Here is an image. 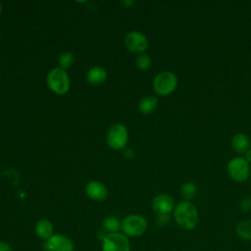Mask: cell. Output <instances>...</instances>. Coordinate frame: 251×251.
Segmentation results:
<instances>
[{"instance_id": "cell-11", "label": "cell", "mask_w": 251, "mask_h": 251, "mask_svg": "<svg viewBox=\"0 0 251 251\" xmlns=\"http://www.w3.org/2000/svg\"><path fill=\"white\" fill-rule=\"evenodd\" d=\"M85 193L90 199L101 202L108 197V188L100 181L91 180L85 186Z\"/></svg>"}, {"instance_id": "cell-1", "label": "cell", "mask_w": 251, "mask_h": 251, "mask_svg": "<svg viewBox=\"0 0 251 251\" xmlns=\"http://www.w3.org/2000/svg\"><path fill=\"white\" fill-rule=\"evenodd\" d=\"M176 225L184 230L194 229L199 222V214L196 206L191 201L182 200L176 204L173 211Z\"/></svg>"}, {"instance_id": "cell-9", "label": "cell", "mask_w": 251, "mask_h": 251, "mask_svg": "<svg viewBox=\"0 0 251 251\" xmlns=\"http://www.w3.org/2000/svg\"><path fill=\"white\" fill-rule=\"evenodd\" d=\"M44 247L47 251H74V242L70 237L56 233L45 240Z\"/></svg>"}, {"instance_id": "cell-13", "label": "cell", "mask_w": 251, "mask_h": 251, "mask_svg": "<svg viewBox=\"0 0 251 251\" xmlns=\"http://www.w3.org/2000/svg\"><path fill=\"white\" fill-rule=\"evenodd\" d=\"M107 78V71L100 66L92 67L86 74V80L91 84H101Z\"/></svg>"}, {"instance_id": "cell-4", "label": "cell", "mask_w": 251, "mask_h": 251, "mask_svg": "<svg viewBox=\"0 0 251 251\" xmlns=\"http://www.w3.org/2000/svg\"><path fill=\"white\" fill-rule=\"evenodd\" d=\"M148 224L144 217L136 214L126 216L122 222V230L126 236L137 237L142 235L147 229Z\"/></svg>"}, {"instance_id": "cell-14", "label": "cell", "mask_w": 251, "mask_h": 251, "mask_svg": "<svg viewBox=\"0 0 251 251\" xmlns=\"http://www.w3.org/2000/svg\"><path fill=\"white\" fill-rule=\"evenodd\" d=\"M35 233L36 235L41 238L47 240L53 235V225L47 219L39 220L35 225Z\"/></svg>"}, {"instance_id": "cell-25", "label": "cell", "mask_w": 251, "mask_h": 251, "mask_svg": "<svg viewBox=\"0 0 251 251\" xmlns=\"http://www.w3.org/2000/svg\"><path fill=\"white\" fill-rule=\"evenodd\" d=\"M244 155H245V157H244L245 160L250 164V163H251V147L245 152Z\"/></svg>"}, {"instance_id": "cell-21", "label": "cell", "mask_w": 251, "mask_h": 251, "mask_svg": "<svg viewBox=\"0 0 251 251\" xmlns=\"http://www.w3.org/2000/svg\"><path fill=\"white\" fill-rule=\"evenodd\" d=\"M239 210L242 213H248L251 211V196H246L241 199L239 203Z\"/></svg>"}, {"instance_id": "cell-19", "label": "cell", "mask_w": 251, "mask_h": 251, "mask_svg": "<svg viewBox=\"0 0 251 251\" xmlns=\"http://www.w3.org/2000/svg\"><path fill=\"white\" fill-rule=\"evenodd\" d=\"M75 62V56L71 52H63L58 57V64L61 69L67 70L73 66Z\"/></svg>"}, {"instance_id": "cell-7", "label": "cell", "mask_w": 251, "mask_h": 251, "mask_svg": "<svg viewBox=\"0 0 251 251\" xmlns=\"http://www.w3.org/2000/svg\"><path fill=\"white\" fill-rule=\"evenodd\" d=\"M102 251H130L129 240L122 232L108 233L102 240Z\"/></svg>"}, {"instance_id": "cell-20", "label": "cell", "mask_w": 251, "mask_h": 251, "mask_svg": "<svg viewBox=\"0 0 251 251\" xmlns=\"http://www.w3.org/2000/svg\"><path fill=\"white\" fill-rule=\"evenodd\" d=\"M151 63H152L151 57L145 52L138 54L135 59V66L141 71L148 70L151 67Z\"/></svg>"}, {"instance_id": "cell-8", "label": "cell", "mask_w": 251, "mask_h": 251, "mask_svg": "<svg viewBox=\"0 0 251 251\" xmlns=\"http://www.w3.org/2000/svg\"><path fill=\"white\" fill-rule=\"evenodd\" d=\"M125 45L127 50L133 53H144L148 47L147 37L140 31L132 30L125 36Z\"/></svg>"}, {"instance_id": "cell-3", "label": "cell", "mask_w": 251, "mask_h": 251, "mask_svg": "<svg viewBox=\"0 0 251 251\" xmlns=\"http://www.w3.org/2000/svg\"><path fill=\"white\" fill-rule=\"evenodd\" d=\"M153 89L156 94L166 96L171 94L177 86V76L170 71H164L155 75Z\"/></svg>"}, {"instance_id": "cell-6", "label": "cell", "mask_w": 251, "mask_h": 251, "mask_svg": "<svg viewBox=\"0 0 251 251\" xmlns=\"http://www.w3.org/2000/svg\"><path fill=\"white\" fill-rule=\"evenodd\" d=\"M128 139L127 129L125 125L114 124L107 133L108 146L113 150H122L126 146Z\"/></svg>"}, {"instance_id": "cell-10", "label": "cell", "mask_w": 251, "mask_h": 251, "mask_svg": "<svg viewBox=\"0 0 251 251\" xmlns=\"http://www.w3.org/2000/svg\"><path fill=\"white\" fill-rule=\"evenodd\" d=\"M175 207V199L170 194H159L152 201V209L157 215H169L174 211Z\"/></svg>"}, {"instance_id": "cell-24", "label": "cell", "mask_w": 251, "mask_h": 251, "mask_svg": "<svg viewBox=\"0 0 251 251\" xmlns=\"http://www.w3.org/2000/svg\"><path fill=\"white\" fill-rule=\"evenodd\" d=\"M124 155H125V157H126V159H130V158L133 157L134 152H133V150H132L131 148H126V149L124 151Z\"/></svg>"}, {"instance_id": "cell-5", "label": "cell", "mask_w": 251, "mask_h": 251, "mask_svg": "<svg viewBox=\"0 0 251 251\" xmlns=\"http://www.w3.org/2000/svg\"><path fill=\"white\" fill-rule=\"evenodd\" d=\"M228 176L235 182H244L250 176V165L243 157H234L226 165Z\"/></svg>"}, {"instance_id": "cell-15", "label": "cell", "mask_w": 251, "mask_h": 251, "mask_svg": "<svg viewBox=\"0 0 251 251\" xmlns=\"http://www.w3.org/2000/svg\"><path fill=\"white\" fill-rule=\"evenodd\" d=\"M158 106V98L155 95H147L140 99L138 103V110L142 114H151Z\"/></svg>"}, {"instance_id": "cell-16", "label": "cell", "mask_w": 251, "mask_h": 251, "mask_svg": "<svg viewBox=\"0 0 251 251\" xmlns=\"http://www.w3.org/2000/svg\"><path fill=\"white\" fill-rule=\"evenodd\" d=\"M235 233L245 241H251V220L245 219L235 226Z\"/></svg>"}, {"instance_id": "cell-2", "label": "cell", "mask_w": 251, "mask_h": 251, "mask_svg": "<svg viewBox=\"0 0 251 251\" xmlns=\"http://www.w3.org/2000/svg\"><path fill=\"white\" fill-rule=\"evenodd\" d=\"M46 82L48 87L56 94L64 95L70 88V77L68 73L60 67L52 69L47 76Z\"/></svg>"}, {"instance_id": "cell-18", "label": "cell", "mask_w": 251, "mask_h": 251, "mask_svg": "<svg viewBox=\"0 0 251 251\" xmlns=\"http://www.w3.org/2000/svg\"><path fill=\"white\" fill-rule=\"evenodd\" d=\"M103 227L109 232V233H114V232H119V229L122 227V223L119 221L118 218L110 216L107 217L104 222H103Z\"/></svg>"}, {"instance_id": "cell-12", "label": "cell", "mask_w": 251, "mask_h": 251, "mask_svg": "<svg viewBox=\"0 0 251 251\" xmlns=\"http://www.w3.org/2000/svg\"><path fill=\"white\" fill-rule=\"evenodd\" d=\"M231 147L236 153L245 154L250 148V138L243 132H237L231 138Z\"/></svg>"}, {"instance_id": "cell-26", "label": "cell", "mask_w": 251, "mask_h": 251, "mask_svg": "<svg viewBox=\"0 0 251 251\" xmlns=\"http://www.w3.org/2000/svg\"><path fill=\"white\" fill-rule=\"evenodd\" d=\"M1 11H2V8H1V4H0V14H1Z\"/></svg>"}, {"instance_id": "cell-22", "label": "cell", "mask_w": 251, "mask_h": 251, "mask_svg": "<svg viewBox=\"0 0 251 251\" xmlns=\"http://www.w3.org/2000/svg\"><path fill=\"white\" fill-rule=\"evenodd\" d=\"M170 214L169 215H158V219L157 222L161 225H167L170 222Z\"/></svg>"}, {"instance_id": "cell-23", "label": "cell", "mask_w": 251, "mask_h": 251, "mask_svg": "<svg viewBox=\"0 0 251 251\" xmlns=\"http://www.w3.org/2000/svg\"><path fill=\"white\" fill-rule=\"evenodd\" d=\"M0 251H12V248L9 243L0 241Z\"/></svg>"}, {"instance_id": "cell-17", "label": "cell", "mask_w": 251, "mask_h": 251, "mask_svg": "<svg viewBox=\"0 0 251 251\" xmlns=\"http://www.w3.org/2000/svg\"><path fill=\"white\" fill-rule=\"evenodd\" d=\"M180 194L183 200L191 201L197 194V186L193 181H185L180 187Z\"/></svg>"}]
</instances>
